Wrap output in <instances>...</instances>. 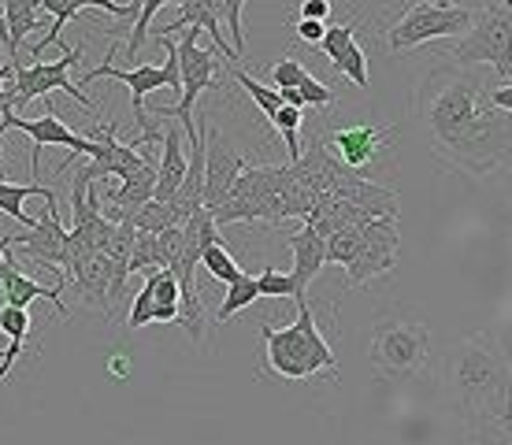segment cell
Wrapping results in <instances>:
<instances>
[{"label": "cell", "instance_id": "12", "mask_svg": "<svg viewBox=\"0 0 512 445\" xmlns=\"http://www.w3.org/2000/svg\"><path fill=\"white\" fill-rule=\"evenodd\" d=\"M397 264V219H372L360 234L357 256L346 264L349 286H368L379 275H390Z\"/></svg>", "mask_w": 512, "mask_h": 445}, {"label": "cell", "instance_id": "10", "mask_svg": "<svg viewBox=\"0 0 512 445\" xmlns=\"http://www.w3.org/2000/svg\"><path fill=\"white\" fill-rule=\"evenodd\" d=\"M394 138H397V127H379V123H368V127H364V123H360V127L334 130L323 145H327V153L342 167H349L353 175H364V171H372V167L390 153Z\"/></svg>", "mask_w": 512, "mask_h": 445}, {"label": "cell", "instance_id": "44", "mask_svg": "<svg viewBox=\"0 0 512 445\" xmlns=\"http://www.w3.org/2000/svg\"><path fill=\"white\" fill-rule=\"evenodd\" d=\"M0 312H4V297H0Z\"/></svg>", "mask_w": 512, "mask_h": 445}, {"label": "cell", "instance_id": "33", "mask_svg": "<svg viewBox=\"0 0 512 445\" xmlns=\"http://www.w3.org/2000/svg\"><path fill=\"white\" fill-rule=\"evenodd\" d=\"M242 8L245 0H212V12L219 15V23L231 30L234 38V52L245 56V30H242Z\"/></svg>", "mask_w": 512, "mask_h": 445}, {"label": "cell", "instance_id": "5", "mask_svg": "<svg viewBox=\"0 0 512 445\" xmlns=\"http://www.w3.org/2000/svg\"><path fill=\"white\" fill-rule=\"evenodd\" d=\"M475 15L479 12H472L468 4H453V0H409L401 19L390 26L386 45L394 52H405L412 45H423V41L461 38L472 30Z\"/></svg>", "mask_w": 512, "mask_h": 445}, {"label": "cell", "instance_id": "23", "mask_svg": "<svg viewBox=\"0 0 512 445\" xmlns=\"http://www.w3.org/2000/svg\"><path fill=\"white\" fill-rule=\"evenodd\" d=\"M153 282V297H156V312L153 323H179V279L171 271H156V275H145Z\"/></svg>", "mask_w": 512, "mask_h": 445}, {"label": "cell", "instance_id": "43", "mask_svg": "<svg viewBox=\"0 0 512 445\" xmlns=\"http://www.w3.org/2000/svg\"><path fill=\"white\" fill-rule=\"evenodd\" d=\"M0 45L8 52V23H4V15H0Z\"/></svg>", "mask_w": 512, "mask_h": 445}, {"label": "cell", "instance_id": "38", "mask_svg": "<svg viewBox=\"0 0 512 445\" xmlns=\"http://www.w3.org/2000/svg\"><path fill=\"white\" fill-rule=\"evenodd\" d=\"M301 97H305V108L312 104V108H331L338 97H334V89L331 86H323L320 78H312V75H305L301 78Z\"/></svg>", "mask_w": 512, "mask_h": 445}, {"label": "cell", "instance_id": "16", "mask_svg": "<svg viewBox=\"0 0 512 445\" xmlns=\"http://www.w3.org/2000/svg\"><path fill=\"white\" fill-rule=\"evenodd\" d=\"M179 4V15H175V23H167L160 34L164 38H171V34H179V30H208L212 34V41H216V52H223L231 64H238L242 56L234 52V45L227 38H223V23H219V15L212 12V0H175Z\"/></svg>", "mask_w": 512, "mask_h": 445}, {"label": "cell", "instance_id": "15", "mask_svg": "<svg viewBox=\"0 0 512 445\" xmlns=\"http://www.w3.org/2000/svg\"><path fill=\"white\" fill-rule=\"evenodd\" d=\"M86 8H101V12L116 15V19H138L141 12V0H127V4H116V0H45V12L52 15V26L49 34L30 49V56L38 60L41 52L49 49V45H60V34H64V26L75 19L78 12H86Z\"/></svg>", "mask_w": 512, "mask_h": 445}, {"label": "cell", "instance_id": "4", "mask_svg": "<svg viewBox=\"0 0 512 445\" xmlns=\"http://www.w3.org/2000/svg\"><path fill=\"white\" fill-rule=\"evenodd\" d=\"M372 368L379 379H412L431 360V331L416 319H379L372 331Z\"/></svg>", "mask_w": 512, "mask_h": 445}, {"label": "cell", "instance_id": "22", "mask_svg": "<svg viewBox=\"0 0 512 445\" xmlns=\"http://www.w3.org/2000/svg\"><path fill=\"white\" fill-rule=\"evenodd\" d=\"M0 331L8 334V349H4V360H0V379H4L26 349V338H30V308L4 305V312H0Z\"/></svg>", "mask_w": 512, "mask_h": 445}, {"label": "cell", "instance_id": "37", "mask_svg": "<svg viewBox=\"0 0 512 445\" xmlns=\"http://www.w3.org/2000/svg\"><path fill=\"white\" fill-rule=\"evenodd\" d=\"M305 75L308 71L297 56H286V60H279V64H271V82H275V89H297Z\"/></svg>", "mask_w": 512, "mask_h": 445}, {"label": "cell", "instance_id": "17", "mask_svg": "<svg viewBox=\"0 0 512 445\" xmlns=\"http://www.w3.org/2000/svg\"><path fill=\"white\" fill-rule=\"evenodd\" d=\"M290 253H294V282H297V301H305V293H308V282L316 279L323 271V264H327V242H323L316 230L301 227L290 234Z\"/></svg>", "mask_w": 512, "mask_h": 445}, {"label": "cell", "instance_id": "31", "mask_svg": "<svg viewBox=\"0 0 512 445\" xmlns=\"http://www.w3.org/2000/svg\"><path fill=\"white\" fill-rule=\"evenodd\" d=\"M331 67L334 71H342V75L360 89H368V82H372V75H368V56H364V49H360L357 41H353V45H349V49L342 52Z\"/></svg>", "mask_w": 512, "mask_h": 445}, {"label": "cell", "instance_id": "18", "mask_svg": "<svg viewBox=\"0 0 512 445\" xmlns=\"http://www.w3.org/2000/svg\"><path fill=\"white\" fill-rule=\"evenodd\" d=\"M4 4V23H8V64L23 67L19 49L34 30H45L41 12H45V0H0Z\"/></svg>", "mask_w": 512, "mask_h": 445}, {"label": "cell", "instance_id": "3", "mask_svg": "<svg viewBox=\"0 0 512 445\" xmlns=\"http://www.w3.org/2000/svg\"><path fill=\"white\" fill-rule=\"evenodd\" d=\"M479 78L472 71H464V64L457 67H438L435 75L427 78L423 86V108L420 119L427 134H431V145L453 138L457 130L472 119L487 101H479Z\"/></svg>", "mask_w": 512, "mask_h": 445}, {"label": "cell", "instance_id": "13", "mask_svg": "<svg viewBox=\"0 0 512 445\" xmlns=\"http://www.w3.org/2000/svg\"><path fill=\"white\" fill-rule=\"evenodd\" d=\"M201 134H205V208L216 212L219 204L231 197L234 182L249 167V160L234 149L216 123H208Z\"/></svg>", "mask_w": 512, "mask_h": 445}, {"label": "cell", "instance_id": "42", "mask_svg": "<svg viewBox=\"0 0 512 445\" xmlns=\"http://www.w3.org/2000/svg\"><path fill=\"white\" fill-rule=\"evenodd\" d=\"M494 108H501V112H512V82L509 86H498V89H490V97H487Z\"/></svg>", "mask_w": 512, "mask_h": 445}, {"label": "cell", "instance_id": "8", "mask_svg": "<svg viewBox=\"0 0 512 445\" xmlns=\"http://www.w3.org/2000/svg\"><path fill=\"white\" fill-rule=\"evenodd\" d=\"M8 130H19L26 138L34 141V178L41 175V149H49V145H60V149H71V156H93L97 153V145L101 141L93 138H82L75 130L67 127L60 115H41V119H23V115H15V108H4L0 112V149H4V134Z\"/></svg>", "mask_w": 512, "mask_h": 445}, {"label": "cell", "instance_id": "21", "mask_svg": "<svg viewBox=\"0 0 512 445\" xmlns=\"http://www.w3.org/2000/svg\"><path fill=\"white\" fill-rule=\"evenodd\" d=\"M26 197H41L45 204H56V190L41 186V182H26L23 186V182H4V178H0V212H4V216H12L15 223H23V227L30 230L38 219H30L23 212Z\"/></svg>", "mask_w": 512, "mask_h": 445}, {"label": "cell", "instance_id": "7", "mask_svg": "<svg viewBox=\"0 0 512 445\" xmlns=\"http://www.w3.org/2000/svg\"><path fill=\"white\" fill-rule=\"evenodd\" d=\"M197 34L201 30H186L179 41V75H182V101L175 108H156V115H167V119H175L182 130H186V141H201V130L193 123V104L197 97L205 93V89H216V49H201L197 45Z\"/></svg>", "mask_w": 512, "mask_h": 445}, {"label": "cell", "instance_id": "28", "mask_svg": "<svg viewBox=\"0 0 512 445\" xmlns=\"http://www.w3.org/2000/svg\"><path fill=\"white\" fill-rule=\"evenodd\" d=\"M271 127L279 130L282 141H286V153H290V164L301 160V108H290V104H282L275 119H271Z\"/></svg>", "mask_w": 512, "mask_h": 445}, {"label": "cell", "instance_id": "1", "mask_svg": "<svg viewBox=\"0 0 512 445\" xmlns=\"http://www.w3.org/2000/svg\"><path fill=\"white\" fill-rule=\"evenodd\" d=\"M435 156L453 171L472 178H490L512 164V112H501L494 104H483L453 138L431 145Z\"/></svg>", "mask_w": 512, "mask_h": 445}, {"label": "cell", "instance_id": "45", "mask_svg": "<svg viewBox=\"0 0 512 445\" xmlns=\"http://www.w3.org/2000/svg\"><path fill=\"white\" fill-rule=\"evenodd\" d=\"M501 4H509V8H512V0H501Z\"/></svg>", "mask_w": 512, "mask_h": 445}, {"label": "cell", "instance_id": "39", "mask_svg": "<svg viewBox=\"0 0 512 445\" xmlns=\"http://www.w3.org/2000/svg\"><path fill=\"white\" fill-rule=\"evenodd\" d=\"M334 12L331 0H301V8H297V19H316V23H327Z\"/></svg>", "mask_w": 512, "mask_h": 445}, {"label": "cell", "instance_id": "36", "mask_svg": "<svg viewBox=\"0 0 512 445\" xmlns=\"http://www.w3.org/2000/svg\"><path fill=\"white\" fill-rule=\"evenodd\" d=\"M153 312H156L153 282L145 279V286H141V290H138V297H134V305H130L127 327H130V331H141V327H145V323H153Z\"/></svg>", "mask_w": 512, "mask_h": 445}, {"label": "cell", "instance_id": "32", "mask_svg": "<svg viewBox=\"0 0 512 445\" xmlns=\"http://www.w3.org/2000/svg\"><path fill=\"white\" fill-rule=\"evenodd\" d=\"M164 4H171V0H141V12H138V19H134V26H130V38H127V60H134L141 52V45L149 38V23H153L156 12H160Z\"/></svg>", "mask_w": 512, "mask_h": 445}, {"label": "cell", "instance_id": "6", "mask_svg": "<svg viewBox=\"0 0 512 445\" xmlns=\"http://www.w3.org/2000/svg\"><path fill=\"white\" fill-rule=\"evenodd\" d=\"M457 64H490L501 78H512V8L509 4H487L475 15L472 30L453 49Z\"/></svg>", "mask_w": 512, "mask_h": 445}, {"label": "cell", "instance_id": "29", "mask_svg": "<svg viewBox=\"0 0 512 445\" xmlns=\"http://www.w3.org/2000/svg\"><path fill=\"white\" fill-rule=\"evenodd\" d=\"M201 267H205V271L216 282H227V286H231V282H238L245 275L242 267H238V260H234V256L223 249V242L212 245V249H205V256H201Z\"/></svg>", "mask_w": 512, "mask_h": 445}, {"label": "cell", "instance_id": "11", "mask_svg": "<svg viewBox=\"0 0 512 445\" xmlns=\"http://www.w3.org/2000/svg\"><path fill=\"white\" fill-rule=\"evenodd\" d=\"M82 52H86V41L82 45H75V49H67L60 60H52V64H30V67H15V97H19V104H30L34 97H49V93H71L86 112H93L90 97L82 93V89L71 86V78H67V71L82 60ZM15 104V108H19Z\"/></svg>", "mask_w": 512, "mask_h": 445}, {"label": "cell", "instance_id": "27", "mask_svg": "<svg viewBox=\"0 0 512 445\" xmlns=\"http://www.w3.org/2000/svg\"><path fill=\"white\" fill-rule=\"evenodd\" d=\"M231 75H234V82H238V86H242L245 93L253 97L256 108H260V112L268 115V119H275V112H279V108H282L279 89H268V86H264V82H256V78L249 75V71H242V67H238V64H231Z\"/></svg>", "mask_w": 512, "mask_h": 445}, {"label": "cell", "instance_id": "30", "mask_svg": "<svg viewBox=\"0 0 512 445\" xmlns=\"http://www.w3.org/2000/svg\"><path fill=\"white\" fill-rule=\"evenodd\" d=\"M360 234L364 227H346V230H334L327 238V264H342L346 267L360 249Z\"/></svg>", "mask_w": 512, "mask_h": 445}, {"label": "cell", "instance_id": "34", "mask_svg": "<svg viewBox=\"0 0 512 445\" xmlns=\"http://www.w3.org/2000/svg\"><path fill=\"white\" fill-rule=\"evenodd\" d=\"M256 286H260V297H290L297 301V282L294 275H286V271H275V267H264L260 275H256Z\"/></svg>", "mask_w": 512, "mask_h": 445}, {"label": "cell", "instance_id": "20", "mask_svg": "<svg viewBox=\"0 0 512 445\" xmlns=\"http://www.w3.org/2000/svg\"><path fill=\"white\" fill-rule=\"evenodd\" d=\"M186 149H182V130L171 127L164 130V156H160V167H156V197L153 201H171L179 193L182 178H186Z\"/></svg>", "mask_w": 512, "mask_h": 445}, {"label": "cell", "instance_id": "14", "mask_svg": "<svg viewBox=\"0 0 512 445\" xmlns=\"http://www.w3.org/2000/svg\"><path fill=\"white\" fill-rule=\"evenodd\" d=\"M67 238H71V234H67L64 223L56 219V204H45L38 223L26 230V234H19V238H8V242H12V249H19L26 260H34V264L64 267Z\"/></svg>", "mask_w": 512, "mask_h": 445}, {"label": "cell", "instance_id": "26", "mask_svg": "<svg viewBox=\"0 0 512 445\" xmlns=\"http://www.w3.org/2000/svg\"><path fill=\"white\" fill-rule=\"evenodd\" d=\"M130 223H134V230H141V234H164V230L179 227V219H175V208H171L167 201L141 204L138 212L130 216Z\"/></svg>", "mask_w": 512, "mask_h": 445}, {"label": "cell", "instance_id": "35", "mask_svg": "<svg viewBox=\"0 0 512 445\" xmlns=\"http://www.w3.org/2000/svg\"><path fill=\"white\" fill-rule=\"evenodd\" d=\"M353 41H357V19H353V23L327 26V34H323L320 49H323V56H327V60L334 64V60H338V56H342V52H346Z\"/></svg>", "mask_w": 512, "mask_h": 445}, {"label": "cell", "instance_id": "25", "mask_svg": "<svg viewBox=\"0 0 512 445\" xmlns=\"http://www.w3.org/2000/svg\"><path fill=\"white\" fill-rule=\"evenodd\" d=\"M260 301V286H256V275H242L238 282L227 286V297H223V305L216 312V323H227L231 316H238L242 308L256 305Z\"/></svg>", "mask_w": 512, "mask_h": 445}, {"label": "cell", "instance_id": "9", "mask_svg": "<svg viewBox=\"0 0 512 445\" xmlns=\"http://www.w3.org/2000/svg\"><path fill=\"white\" fill-rule=\"evenodd\" d=\"M457 416L464 420L472 442L512 445V375H505L483 397H475L468 408H457Z\"/></svg>", "mask_w": 512, "mask_h": 445}, {"label": "cell", "instance_id": "40", "mask_svg": "<svg viewBox=\"0 0 512 445\" xmlns=\"http://www.w3.org/2000/svg\"><path fill=\"white\" fill-rule=\"evenodd\" d=\"M297 38L308 41V45H320L323 34H327V23H316V19H297Z\"/></svg>", "mask_w": 512, "mask_h": 445}, {"label": "cell", "instance_id": "41", "mask_svg": "<svg viewBox=\"0 0 512 445\" xmlns=\"http://www.w3.org/2000/svg\"><path fill=\"white\" fill-rule=\"evenodd\" d=\"M494 342H498L501 356H505V364H509V371H512V316L498 327V334H494Z\"/></svg>", "mask_w": 512, "mask_h": 445}, {"label": "cell", "instance_id": "2", "mask_svg": "<svg viewBox=\"0 0 512 445\" xmlns=\"http://www.w3.org/2000/svg\"><path fill=\"white\" fill-rule=\"evenodd\" d=\"M260 338H264L268 371H275L279 379L305 382L312 375H320V371L334 375V382L342 379L338 375V356H334V349L316 327V312H312L308 301H297V319L290 327L260 323Z\"/></svg>", "mask_w": 512, "mask_h": 445}, {"label": "cell", "instance_id": "24", "mask_svg": "<svg viewBox=\"0 0 512 445\" xmlns=\"http://www.w3.org/2000/svg\"><path fill=\"white\" fill-rule=\"evenodd\" d=\"M134 271H141V275L167 271L160 234H141V230H138V242H134V253H130V275H134Z\"/></svg>", "mask_w": 512, "mask_h": 445}, {"label": "cell", "instance_id": "19", "mask_svg": "<svg viewBox=\"0 0 512 445\" xmlns=\"http://www.w3.org/2000/svg\"><path fill=\"white\" fill-rule=\"evenodd\" d=\"M71 279H75L86 305H93L97 312H104V316L112 312V260H108V256L93 253L86 264L71 271Z\"/></svg>", "mask_w": 512, "mask_h": 445}]
</instances>
